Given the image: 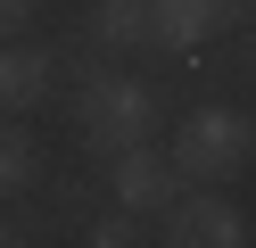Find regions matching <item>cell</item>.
Instances as JSON below:
<instances>
[{
	"mask_svg": "<svg viewBox=\"0 0 256 248\" xmlns=\"http://www.w3.org/2000/svg\"><path fill=\"white\" fill-rule=\"evenodd\" d=\"M248 157H256V116L240 108H190L174 124V165L190 182H240Z\"/></svg>",
	"mask_w": 256,
	"mask_h": 248,
	"instance_id": "cell-1",
	"label": "cell"
},
{
	"mask_svg": "<svg viewBox=\"0 0 256 248\" xmlns=\"http://www.w3.org/2000/svg\"><path fill=\"white\" fill-rule=\"evenodd\" d=\"M74 116H83V141L100 157H116V149H132V141L157 132V91L140 75H91L83 99H74Z\"/></svg>",
	"mask_w": 256,
	"mask_h": 248,
	"instance_id": "cell-2",
	"label": "cell"
},
{
	"mask_svg": "<svg viewBox=\"0 0 256 248\" xmlns=\"http://www.w3.org/2000/svg\"><path fill=\"white\" fill-rule=\"evenodd\" d=\"M182 190H190V174H182L174 157H157L149 141H132V149H116V157H108V198H116V207H132V215H166Z\"/></svg>",
	"mask_w": 256,
	"mask_h": 248,
	"instance_id": "cell-3",
	"label": "cell"
},
{
	"mask_svg": "<svg viewBox=\"0 0 256 248\" xmlns=\"http://www.w3.org/2000/svg\"><path fill=\"white\" fill-rule=\"evenodd\" d=\"M157 240H174V248H240L248 240V215H240L215 182H198V190H182L166 207V231H157Z\"/></svg>",
	"mask_w": 256,
	"mask_h": 248,
	"instance_id": "cell-4",
	"label": "cell"
},
{
	"mask_svg": "<svg viewBox=\"0 0 256 248\" xmlns=\"http://www.w3.org/2000/svg\"><path fill=\"white\" fill-rule=\"evenodd\" d=\"M223 25H248L240 17V0H149V42L157 50H198L206 33H223Z\"/></svg>",
	"mask_w": 256,
	"mask_h": 248,
	"instance_id": "cell-5",
	"label": "cell"
},
{
	"mask_svg": "<svg viewBox=\"0 0 256 248\" xmlns=\"http://www.w3.org/2000/svg\"><path fill=\"white\" fill-rule=\"evenodd\" d=\"M50 83H58V58H50V50L17 42V33L0 42V108H42Z\"/></svg>",
	"mask_w": 256,
	"mask_h": 248,
	"instance_id": "cell-6",
	"label": "cell"
},
{
	"mask_svg": "<svg viewBox=\"0 0 256 248\" xmlns=\"http://www.w3.org/2000/svg\"><path fill=\"white\" fill-rule=\"evenodd\" d=\"M34 182H42V149H34V132H25V124H0V198L34 190Z\"/></svg>",
	"mask_w": 256,
	"mask_h": 248,
	"instance_id": "cell-7",
	"label": "cell"
},
{
	"mask_svg": "<svg viewBox=\"0 0 256 248\" xmlns=\"http://www.w3.org/2000/svg\"><path fill=\"white\" fill-rule=\"evenodd\" d=\"M91 33H100L108 50L149 42V0H100V9H91Z\"/></svg>",
	"mask_w": 256,
	"mask_h": 248,
	"instance_id": "cell-8",
	"label": "cell"
},
{
	"mask_svg": "<svg viewBox=\"0 0 256 248\" xmlns=\"http://www.w3.org/2000/svg\"><path fill=\"white\" fill-rule=\"evenodd\" d=\"M140 223H149V215H132V207H108V215H91V231H83V240H91V248H132V240H149Z\"/></svg>",
	"mask_w": 256,
	"mask_h": 248,
	"instance_id": "cell-9",
	"label": "cell"
},
{
	"mask_svg": "<svg viewBox=\"0 0 256 248\" xmlns=\"http://www.w3.org/2000/svg\"><path fill=\"white\" fill-rule=\"evenodd\" d=\"M34 9H42V0H0V42H8V33H25V25H34Z\"/></svg>",
	"mask_w": 256,
	"mask_h": 248,
	"instance_id": "cell-10",
	"label": "cell"
},
{
	"mask_svg": "<svg viewBox=\"0 0 256 248\" xmlns=\"http://www.w3.org/2000/svg\"><path fill=\"white\" fill-rule=\"evenodd\" d=\"M17 240H25V231H17V215L0 207V248H17Z\"/></svg>",
	"mask_w": 256,
	"mask_h": 248,
	"instance_id": "cell-11",
	"label": "cell"
},
{
	"mask_svg": "<svg viewBox=\"0 0 256 248\" xmlns=\"http://www.w3.org/2000/svg\"><path fill=\"white\" fill-rule=\"evenodd\" d=\"M240 17H256V0H240Z\"/></svg>",
	"mask_w": 256,
	"mask_h": 248,
	"instance_id": "cell-12",
	"label": "cell"
}]
</instances>
